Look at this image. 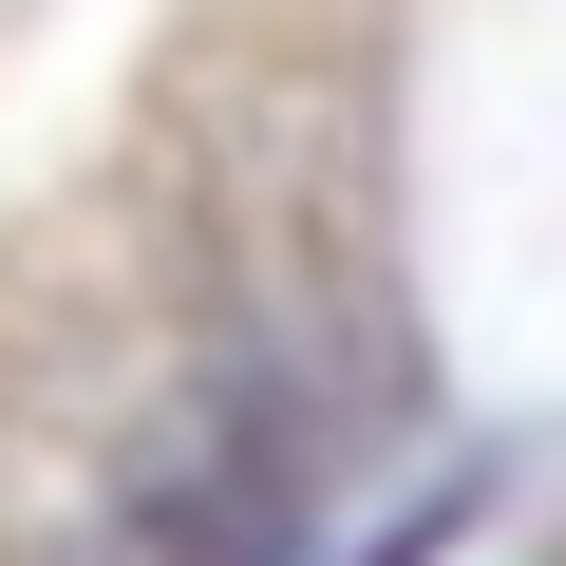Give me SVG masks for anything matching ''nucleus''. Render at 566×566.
<instances>
[{
	"mask_svg": "<svg viewBox=\"0 0 566 566\" xmlns=\"http://www.w3.org/2000/svg\"><path fill=\"white\" fill-rule=\"evenodd\" d=\"M303 510H322L303 397H283V378H227V397H189V416L133 453L95 566H303Z\"/></svg>",
	"mask_w": 566,
	"mask_h": 566,
	"instance_id": "nucleus-1",
	"label": "nucleus"
}]
</instances>
